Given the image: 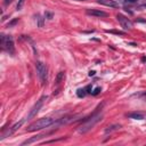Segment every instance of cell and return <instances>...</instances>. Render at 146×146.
Returning a JSON list of instances; mask_svg holds the SVG:
<instances>
[{"label": "cell", "instance_id": "d6986e66", "mask_svg": "<svg viewBox=\"0 0 146 146\" xmlns=\"http://www.w3.org/2000/svg\"><path fill=\"white\" fill-rule=\"evenodd\" d=\"M101 91H102V88H101V87H96L94 90L91 91V95H92V96H97L98 94H101Z\"/></svg>", "mask_w": 146, "mask_h": 146}, {"label": "cell", "instance_id": "7c38bea8", "mask_svg": "<svg viewBox=\"0 0 146 146\" xmlns=\"http://www.w3.org/2000/svg\"><path fill=\"white\" fill-rule=\"evenodd\" d=\"M121 128V125H118V123H114V125H111V126H108L105 128L104 130V132L105 133H111V132H113V131H116V130H119Z\"/></svg>", "mask_w": 146, "mask_h": 146}, {"label": "cell", "instance_id": "52a82bcc", "mask_svg": "<svg viewBox=\"0 0 146 146\" xmlns=\"http://www.w3.org/2000/svg\"><path fill=\"white\" fill-rule=\"evenodd\" d=\"M116 20H118V22L120 23V25L122 26L125 30H130V29H132V22L130 21L128 17H126L125 15L118 14V15H116Z\"/></svg>", "mask_w": 146, "mask_h": 146}, {"label": "cell", "instance_id": "277c9868", "mask_svg": "<svg viewBox=\"0 0 146 146\" xmlns=\"http://www.w3.org/2000/svg\"><path fill=\"white\" fill-rule=\"evenodd\" d=\"M36 70H37V73H38L40 80H41V83H42V85L47 83L48 69H47V66H46V64L42 63V62H40V61H38V62L36 63Z\"/></svg>", "mask_w": 146, "mask_h": 146}, {"label": "cell", "instance_id": "7402d4cb", "mask_svg": "<svg viewBox=\"0 0 146 146\" xmlns=\"http://www.w3.org/2000/svg\"><path fill=\"white\" fill-rule=\"evenodd\" d=\"M24 2H25V0H18V4H17V6H16V9H17V10H21V9L23 8Z\"/></svg>", "mask_w": 146, "mask_h": 146}, {"label": "cell", "instance_id": "3957f363", "mask_svg": "<svg viewBox=\"0 0 146 146\" xmlns=\"http://www.w3.org/2000/svg\"><path fill=\"white\" fill-rule=\"evenodd\" d=\"M1 47L5 51H7L9 55L13 56L15 54V46H14L13 37L1 34Z\"/></svg>", "mask_w": 146, "mask_h": 146}, {"label": "cell", "instance_id": "5bb4252c", "mask_svg": "<svg viewBox=\"0 0 146 146\" xmlns=\"http://www.w3.org/2000/svg\"><path fill=\"white\" fill-rule=\"evenodd\" d=\"M36 21H37V25H38V27H43V25H45V18H43L42 16L37 15Z\"/></svg>", "mask_w": 146, "mask_h": 146}, {"label": "cell", "instance_id": "83f0119b", "mask_svg": "<svg viewBox=\"0 0 146 146\" xmlns=\"http://www.w3.org/2000/svg\"><path fill=\"white\" fill-rule=\"evenodd\" d=\"M129 45H131V46H133V47H136V46H137V43H135V42H129Z\"/></svg>", "mask_w": 146, "mask_h": 146}, {"label": "cell", "instance_id": "484cf974", "mask_svg": "<svg viewBox=\"0 0 146 146\" xmlns=\"http://www.w3.org/2000/svg\"><path fill=\"white\" fill-rule=\"evenodd\" d=\"M11 1H13V0H4V4H5V6H8Z\"/></svg>", "mask_w": 146, "mask_h": 146}, {"label": "cell", "instance_id": "e0dca14e", "mask_svg": "<svg viewBox=\"0 0 146 146\" xmlns=\"http://www.w3.org/2000/svg\"><path fill=\"white\" fill-rule=\"evenodd\" d=\"M125 4H139V2H146V0H122Z\"/></svg>", "mask_w": 146, "mask_h": 146}, {"label": "cell", "instance_id": "ac0fdd59", "mask_svg": "<svg viewBox=\"0 0 146 146\" xmlns=\"http://www.w3.org/2000/svg\"><path fill=\"white\" fill-rule=\"evenodd\" d=\"M45 18H47V20H52V18H54V14H52L51 11L46 10L45 11Z\"/></svg>", "mask_w": 146, "mask_h": 146}, {"label": "cell", "instance_id": "ffe728a7", "mask_svg": "<svg viewBox=\"0 0 146 146\" xmlns=\"http://www.w3.org/2000/svg\"><path fill=\"white\" fill-rule=\"evenodd\" d=\"M64 137H62V138H56V139H50V141H47V142H43L42 144H51V143H56V142H61V141H63Z\"/></svg>", "mask_w": 146, "mask_h": 146}, {"label": "cell", "instance_id": "f1b7e54d", "mask_svg": "<svg viewBox=\"0 0 146 146\" xmlns=\"http://www.w3.org/2000/svg\"><path fill=\"white\" fill-rule=\"evenodd\" d=\"M75 1H85V0H75Z\"/></svg>", "mask_w": 146, "mask_h": 146}, {"label": "cell", "instance_id": "9a60e30c", "mask_svg": "<svg viewBox=\"0 0 146 146\" xmlns=\"http://www.w3.org/2000/svg\"><path fill=\"white\" fill-rule=\"evenodd\" d=\"M86 95H87V91H86L85 88H80V89H78L77 90V96L79 98H83Z\"/></svg>", "mask_w": 146, "mask_h": 146}, {"label": "cell", "instance_id": "cb8c5ba5", "mask_svg": "<svg viewBox=\"0 0 146 146\" xmlns=\"http://www.w3.org/2000/svg\"><path fill=\"white\" fill-rule=\"evenodd\" d=\"M138 97H141L142 99H144V101H146V91H143L142 94L138 95Z\"/></svg>", "mask_w": 146, "mask_h": 146}, {"label": "cell", "instance_id": "7a4b0ae2", "mask_svg": "<svg viewBox=\"0 0 146 146\" xmlns=\"http://www.w3.org/2000/svg\"><path fill=\"white\" fill-rule=\"evenodd\" d=\"M55 122H56V120L52 119V118H42V119H39V120H37L36 122L31 123V125L26 128V131L33 132V131H37V130L46 129V128H48V127L52 126Z\"/></svg>", "mask_w": 146, "mask_h": 146}, {"label": "cell", "instance_id": "9c48e42d", "mask_svg": "<svg viewBox=\"0 0 146 146\" xmlns=\"http://www.w3.org/2000/svg\"><path fill=\"white\" fill-rule=\"evenodd\" d=\"M87 15H89V16H95V17H107L108 14L106 13V11H103L101 10V9H87L86 10Z\"/></svg>", "mask_w": 146, "mask_h": 146}, {"label": "cell", "instance_id": "8fae6325", "mask_svg": "<svg viewBox=\"0 0 146 146\" xmlns=\"http://www.w3.org/2000/svg\"><path fill=\"white\" fill-rule=\"evenodd\" d=\"M127 116L129 119H133V120H143L144 119V114L142 112H131V113L127 114Z\"/></svg>", "mask_w": 146, "mask_h": 146}, {"label": "cell", "instance_id": "44dd1931", "mask_svg": "<svg viewBox=\"0 0 146 146\" xmlns=\"http://www.w3.org/2000/svg\"><path fill=\"white\" fill-rule=\"evenodd\" d=\"M17 23H18V18H14V20H11V21H10V22H9V23H8L7 27H11V26L16 25Z\"/></svg>", "mask_w": 146, "mask_h": 146}, {"label": "cell", "instance_id": "8992f818", "mask_svg": "<svg viewBox=\"0 0 146 146\" xmlns=\"http://www.w3.org/2000/svg\"><path fill=\"white\" fill-rule=\"evenodd\" d=\"M45 99H47V96H42L41 98L39 99L38 102L34 104V106H33L32 108H31V111H30V113H29V115H27V120H30V119H33L37 114H38V112L40 111V108L42 107V105H43V102H45Z\"/></svg>", "mask_w": 146, "mask_h": 146}, {"label": "cell", "instance_id": "2e32d148", "mask_svg": "<svg viewBox=\"0 0 146 146\" xmlns=\"http://www.w3.org/2000/svg\"><path fill=\"white\" fill-rule=\"evenodd\" d=\"M106 33H112V34H116V36H126V32L123 31H116V30H106Z\"/></svg>", "mask_w": 146, "mask_h": 146}, {"label": "cell", "instance_id": "d4e9b609", "mask_svg": "<svg viewBox=\"0 0 146 146\" xmlns=\"http://www.w3.org/2000/svg\"><path fill=\"white\" fill-rule=\"evenodd\" d=\"M136 22H138V23H146V20H143V18H137Z\"/></svg>", "mask_w": 146, "mask_h": 146}, {"label": "cell", "instance_id": "6da1fadb", "mask_svg": "<svg viewBox=\"0 0 146 146\" xmlns=\"http://www.w3.org/2000/svg\"><path fill=\"white\" fill-rule=\"evenodd\" d=\"M103 106H104V103L99 104L98 106L96 107V111L94 112V113L90 114L89 116L85 118V119L80 120L82 122V125L78 128V131H79L80 133H86V132L90 131L98 122H101V121L103 120V116H104V114L101 112Z\"/></svg>", "mask_w": 146, "mask_h": 146}, {"label": "cell", "instance_id": "5b68a950", "mask_svg": "<svg viewBox=\"0 0 146 146\" xmlns=\"http://www.w3.org/2000/svg\"><path fill=\"white\" fill-rule=\"evenodd\" d=\"M24 121H25V120H21V121H18V122H16L15 125H13L9 129L6 130V131H5V130H2L1 136H0V141H4V139H5L6 137H9L10 135H13V133H14L15 131H16V130H18L22 126H23Z\"/></svg>", "mask_w": 146, "mask_h": 146}, {"label": "cell", "instance_id": "30bf717a", "mask_svg": "<svg viewBox=\"0 0 146 146\" xmlns=\"http://www.w3.org/2000/svg\"><path fill=\"white\" fill-rule=\"evenodd\" d=\"M98 4L107 6V7H112V8H119V2H116L115 0H98Z\"/></svg>", "mask_w": 146, "mask_h": 146}, {"label": "cell", "instance_id": "4316f807", "mask_svg": "<svg viewBox=\"0 0 146 146\" xmlns=\"http://www.w3.org/2000/svg\"><path fill=\"white\" fill-rule=\"evenodd\" d=\"M95 71H90V72H89V77H94L95 75Z\"/></svg>", "mask_w": 146, "mask_h": 146}, {"label": "cell", "instance_id": "603a6c76", "mask_svg": "<svg viewBox=\"0 0 146 146\" xmlns=\"http://www.w3.org/2000/svg\"><path fill=\"white\" fill-rule=\"evenodd\" d=\"M85 89H86L87 94H91V91H92V90H91V89H92V86H91V85H88V86H87Z\"/></svg>", "mask_w": 146, "mask_h": 146}, {"label": "cell", "instance_id": "4fadbf2b", "mask_svg": "<svg viewBox=\"0 0 146 146\" xmlns=\"http://www.w3.org/2000/svg\"><path fill=\"white\" fill-rule=\"evenodd\" d=\"M64 78H65V73L63 72V71H62V72H58L57 75H56V80H55L56 85H60V83L64 80Z\"/></svg>", "mask_w": 146, "mask_h": 146}, {"label": "cell", "instance_id": "ba28073f", "mask_svg": "<svg viewBox=\"0 0 146 146\" xmlns=\"http://www.w3.org/2000/svg\"><path fill=\"white\" fill-rule=\"evenodd\" d=\"M52 132H54V131H49V132L42 133V135H37V136H33V137H31V138H29V139H26V141H24L23 143H22V146H24V145H30V144H33V143H36V142L40 141V139H41V138H45V137H47V136L51 135Z\"/></svg>", "mask_w": 146, "mask_h": 146}]
</instances>
